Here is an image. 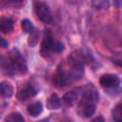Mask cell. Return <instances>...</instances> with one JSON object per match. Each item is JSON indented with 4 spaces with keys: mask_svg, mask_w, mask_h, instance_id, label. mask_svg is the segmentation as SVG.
<instances>
[{
    "mask_svg": "<svg viewBox=\"0 0 122 122\" xmlns=\"http://www.w3.org/2000/svg\"><path fill=\"white\" fill-rule=\"evenodd\" d=\"M37 93L36 89H34L32 86H27L24 89H22L18 93V98L20 100H26L30 97L34 96Z\"/></svg>",
    "mask_w": 122,
    "mask_h": 122,
    "instance_id": "7",
    "label": "cell"
},
{
    "mask_svg": "<svg viewBox=\"0 0 122 122\" xmlns=\"http://www.w3.org/2000/svg\"><path fill=\"white\" fill-rule=\"evenodd\" d=\"M21 27H22V30H24V32H26V33L32 32L33 25H32V23H31L30 20H29V19H24V20H22V22H21Z\"/></svg>",
    "mask_w": 122,
    "mask_h": 122,
    "instance_id": "15",
    "label": "cell"
},
{
    "mask_svg": "<svg viewBox=\"0 0 122 122\" xmlns=\"http://www.w3.org/2000/svg\"><path fill=\"white\" fill-rule=\"evenodd\" d=\"M0 69L6 71L8 73H25L27 71V66L23 56L20 52L14 49L10 51L9 57L0 55Z\"/></svg>",
    "mask_w": 122,
    "mask_h": 122,
    "instance_id": "2",
    "label": "cell"
},
{
    "mask_svg": "<svg viewBox=\"0 0 122 122\" xmlns=\"http://www.w3.org/2000/svg\"><path fill=\"white\" fill-rule=\"evenodd\" d=\"M62 105V101H61V98L56 94V93H53L50 96V98L48 99V102H47V107L48 109L50 110H56V109H59Z\"/></svg>",
    "mask_w": 122,
    "mask_h": 122,
    "instance_id": "8",
    "label": "cell"
},
{
    "mask_svg": "<svg viewBox=\"0 0 122 122\" xmlns=\"http://www.w3.org/2000/svg\"><path fill=\"white\" fill-rule=\"evenodd\" d=\"M69 82H70V81H69L68 77H67L62 71H60L58 70V72H57V73L54 75V77H53V83H54V85H55L56 87L62 88V87H65Z\"/></svg>",
    "mask_w": 122,
    "mask_h": 122,
    "instance_id": "9",
    "label": "cell"
},
{
    "mask_svg": "<svg viewBox=\"0 0 122 122\" xmlns=\"http://www.w3.org/2000/svg\"><path fill=\"white\" fill-rule=\"evenodd\" d=\"M27 111H28V112H29L30 115H31V116H37V115H39L42 112V111H43V105L39 101L38 102H34V103L30 104L28 107Z\"/></svg>",
    "mask_w": 122,
    "mask_h": 122,
    "instance_id": "10",
    "label": "cell"
},
{
    "mask_svg": "<svg viewBox=\"0 0 122 122\" xmlns=\"http://www.w3.org/2000/svg\"><path fill=\"white\" fill-rule=\"evenodd\" d=\"M63 50H64V45H63V43H61V42H59V41L54 42V45H53V48H52V51H55V52H61Z\"/></svg>",
    "mask_w": 122,
    "mask_h": 122,
    "instance_id": "16",
    "label": "cell"
},
{
    "mask_svg": "<svg viewBox=\"0 0 122 122\" xmlns=\"http://www.w3.org/2000/svg\"><path fill=\"white\" fill-rule=\"evenodd\" d=\"M77 100V92H75L74 91H71L68 92L64 94L63 96V101L67 106H72L75 104Z\"/></svg>",
    "mask_w": 122,
    "mask_h": 122,
    "instance_id": "12",
    "label": "cell"
},
{
    "mask_svg": "<svg viewBox=\"0 0 122 122\" xmlns=\"http://www.w3.org/2000/svg\"><path fill=\"white\" fill-rule=\"evenodd\" d=\"M98 94L96 89L92 85H88L82 94V98L78 105V113L83 117H91L96 110Z\"/></svg>",
    "mask_w": 122,
    "mask_h": 122,
    "instance_id": "1",
    "label": "cell"
},
{
    "mask_svg": "<svg viewBox=\"0 0 122 122\" xmlns=\"http://www.w3.org/2000/svg\"><path fill=\"white\" fill-rule=\"evenodd\" d=\"M54 38L51 30L50 29H46L44 30V36L43 41L41 44V54L44 57H48L51 54V51H52V48L54 45Z\"/></svg>",
    "mask_w": 122,
    "mask_h": 122,
    "instance_id": "4",
    "label": "cell"
},
{
    "mask_svg": "<svg viewBox=\"0 0 122 122\" xmlns=\"http://www.w3.org/2000/svg\"><path fill=\"white\" fill-rule=\"evenodd\" d=\"M91 122H105V119H104V117H103V116L99 115V116L94 117Z\"/></svg>",
    "mask_w": 122,
    "mask_h": 122,
    "instance_id": "18",
    "label": "cell"
},
{
    "mask_svg": "<svg viewBox=\"0 0 122 122\" xmlns=\"http://www.w3.org/2000/svg\"><path fill=\"white\" fill-rule=\"evenodd\" d=\"M13 30V20L9 17H3L0 19V31L3 33H10Z\"/></svg>",
    "mask_w": 122,
    "mask_h": 122,
    "instance_id": "6",
    "label": "cell"
},
{
    "mask_svg": "<svg viewBox=\"0 0 122 122\" xmlns=\"http://www.w3.org/2000/svg\"><path fill=\"white\" fill-rule=\"evenodd\" d=\"M34 11L38 19L47 24H51L52 22V17L51 13V10L47 3L42 1L34 2Z\"/></svg>",
    "mask_w": 122,
    "mask_h": 122,
    "instance_id": "3",
    "label": "cell"
},
{
    "mask_svg": "<svg viewBox=\"0 0 122 122\" xmlns=\"http://www.w3.org/2000/svg\"><path fill=\"white\" fill-rule=\"evenodd\" d=\"M99 83L102 87L107 88V89H111V88H115V87L119 86L120 79L116 74L106 73V74H103L100 77Z\"/></svg>",
    "mask_w": 122,
    "mask_h": 122,
    "instance_id": "5",
    "label": "cell"
},
{
    "mask_svg": "<svg viewBox=\"0 0 122 122\" xmlns=\"http://www.w3.org/2000/svg\"><path fill=\"white\" fill-rule=\"evenodd\" d=\"M5 122H24V117L19 112H11L6 116Z\"/></svg>",
    "mask_w": 122,
    "mask_h": 122,
    "instance_id": "13",
    "label": "cell"
},
{
    "mask_svg": "<svg viewBox=\"0 0 122 122\" xmlns=\"http://www.w3.org/2000/svg\"><path fill=\"white\" fill-rule=\"evenodd\" d=\"M112 118L114 122H122V111H121V104H117L113 111H112Z\"/></svg>",
    "mask_w": 122,
    "mask_h": 122,
    "instance_id": "14",
    "label": "cell"
},
{
    "mask_svg": "<svg viewBox=\"0 0 122 122\" xmlns=\"http://www.w3.org/2000/svg\"><path fill=\"white\" fill-rule=\"evenodd\" d=\"M0 93L3 97L9 98L13 94V87L7 82H2L0 84Z\"/></svg>",
    "mask_w": 122,
    "mask_h": 122,
    "instance_id": "11",
    "label": "cell"
},
{
    "mask_svg": "<svg viewBox=\"0 0 122 122\" xmlns=\"http://www.w3.org/2000/svg\"><path fill=\"white\" fill-rule=\"evenodd\" d=\"M0 48H2V49H7L8 48V42L2 37H0Z\"/></svg>",
    "mask_w": 122,
    "mask_h": 122,
    "instance_id": "17",
    "label": "cell"
}]
</instances>
